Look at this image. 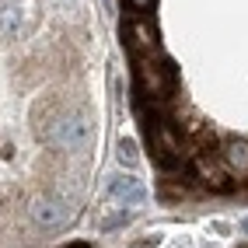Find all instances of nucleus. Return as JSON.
<instances>
[{
    "mask_svg": "<svg viewBox=\"0 0 248 248\" xmlns=\"http://www.w3.org/2000/svg\"><path fill=\"white\" fill-rule=\"evenodd\" d=\"M161 105H154V112H143V137H147V147L154 151V161L164 164V168H171L186 157L182 151V133L178 126L168 119L164 112H157Z\"/></svg>",
    "mask_w": 248,
    "mask_h": 248,
    "instance_id": "obj_1",
    "label": "nucleus"
},
{
    "mask_svg": "<svg viewBox=\"0 0 248 248\" xmlns=\"http://www.w3.org/2000/svg\"><path fill=\"white\" fill-rule=\"evenodd\" d=\"M115 157H119V164H126V168H137V161H140L137 143H133V140H119V147H115Z\"/></svg>",
    "mask_w": 248,
    "mask_h": 248,
    "instance_id": "obj_10",
    "label": "nucleus"
},
{
    "mask_svg": "<svg viewBox=\"0 0 248 248\" xmlns=\"http://www.w3.org/2000/svg\"><path fill=\"white\" fill-rule=\"evenodd\" d=\"M91 137H94V123H91V112L77 108V112H63L60 119L53 123V129L46 133V140L60 147V151H70V154H80L91 147Z\"/></svg>",
    "mask_w": 248,
    "mask_h": 248,
    "instance_id": "obj_3",
    "label": "nucleus"
},
{
    "mask_svg": "<svg viewBox=\"0 0 248 248\" xmlns=\"http://www.w3.org/2000/svg\"><path fill=\"white\" fill-rule=\"evenodd\" d=\"M217 154H220V164L227 168L231 178H248V140L231 137V140H224V147Z\"/></svg>",
    "mask_w": 248,
    "mask_h": 248,
    "instance_id": "obj_8",
    "label": "nucleus"
},
{
    "mask_svg": "<svg viewBox=\"0 0 248 248\" xmlns=\"http://www.w3.org/2000/svg\"><path fill=\"white\" fill-rule=\"evenodd\" d=\"M192 164H196V178H200L206 189H213V192H227L231 189V175H227V168L220 164V154L217 151H200Z\"/></svg>",
    "mask_w": 248,
    "mask_h": 248,
    "instance_id": "obj_4",
    "label": "nucleus"
},
{
    "mask_svg": "<svg viewBox=\"0 0 248 248\" xmlns=\"http://www.w3.org/2000/svg\"><path fill=\"white\" fill-rule=\"evenodd\" d=\"M126 4L133 7V11H151V7H154V0H126Z\"/></svg>",
    "mask_w": 248,
    "mask_h": 248,
    "instance_id": "obj_12",
    "label": "nucleus"
},
{
    "mask_svg": "<svg viewBox=\"0 0 248 248\" xmlns=\"http://www.w3.org/2000/svg\"><path fill=\"white\" fill-rule=\"evenodd\" d=\"M126 39H129V49H133V60H137V56H154V53H161L157 28H154L151 21H129Z\"/></svg>",
    "mask_w": 248,
    "mask_h": 248,
    "instance_id": "obj_7",
    "label": "nucleus"
},
{
    "mask_svg": "<svg viewBox=\"0 0 248 248\" xmlns=\"http://www.w3.org/2000/svg\"><path fill=\"white\" fill-rule=\"evenodd\" d=\"M70 213H74V203L67 200V196H60V192L42 196V200L31 203V220H35L39 227H60Z\"/></svg>",
    "mask_w": 248,
    "mask_h": 248,
    "instance_id": "obj_5",
    "label": "nucleus"
},
{
    "mask_svg": "<svg viewBox=\"0 0 248 248\" xmlns=\"http://www.w3.org/2000/svg\"><path fill=\"white\" fill-rule=\"evenodd\" d=\"M108 196H112L119 206H140V203L147 200V186H143L137 175H112Z\"/></svg>",
    "mask_w": 248,
    "mask_h": 248,
    "instance_id": "obj_6",
    "label": "nucleus"
},
{
    "mask_svg": "<svg viewBox=\"0 0 248 248\" xmlns=\"http://www.w3.org/2000/svg\"><path fill=\"white\" fill-rule=\"evenodd\" d=\"M126 220H129V210H126V206H115V210H108V213L98 217V227H102V231H112V227H123Z\"/></svg>",
    "mask_w": 248,
    "mask_h": 248,
    "instance_id": "obj_9",
    "label": "nucleus"
},
{
    "mask_svg": "<svg viewBox=\"0 0 248 248\" xmlns=\"http://www.w3.org/2000/svg\"><path fill=\"white\" fill-rule=\"evenodd\" d=\"M137 91L147 98V102H168L175 91V67L161 53L154 56H137Z\"/></svg>",
    "mask_w": 248,
    "mask_h": 248,
    "instance_id": "obj_2",
    "label": "nucleus"
},
{
    "mask_svg": "<svg viewBox=\"0 0 248 248\" xmlns=\"http://www.w3.org/2000/svg\"><path fill=\"white\" fill-rule=\"evenodd\" d=\"M56 11H63V14H70V11H80V0H49Z\"/></svg>",
    "mask_w": 248,
    "mask_h": 248,
    "instance_id": "obj_11",
    "label": "nucleus"
}]
</instances>
